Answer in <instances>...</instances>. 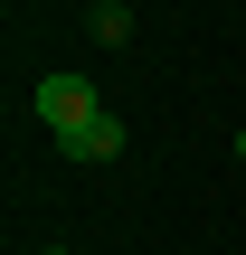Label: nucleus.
I'll list each match as a JSON object with an SVG mask.
<instances>
[{"mask_svg":"<svg viewBox=\"0 0 246 255\" xmlns=\"http://www.w3.org/2000/svg\"><path fill=\"white\" fill-rule=\"evenodd\" d=\"M123 142H133V132H123V114H114V104H104V114H95V123H85V132H66V142H57V151H66V161H123Z\"/></svg>","mask_w":246,"mask_h":255,"instance_id":"nucleus-2","label":"nucleus"},{"mask_svg":"<svg viewBox=\"0 0 246 255\" xmlns=\"http://www.w3.org/2000/svg\"><path fill=\"white\" fill-rule=\"evenodd\" d=\"M38 255H76V246H38Z\"/></svg>","mask_w":246,"mask_h":255,"instance_id":"nucleus-4","label":"nucleus"},{"mask_svg":"<svg viewBox=\"0 0 246 255\" xmlns=\"http://www.w3.org/2000/svg\"><path fill=\"white\" fill-rule=\"evenodd\" d=\"M104 104H95V76H38V123H47V142H66V132H85Z\"/></svg>","mask_w":246,"mask_h":255,"instance_id":"nucleus-1","label":"nucleus"},{"mask_svg":"<svg viewBox=\"0 0 246 255\" xmlns=\"http://www.w3.org/2000/svg\"><path fill=\"white\" fill-rule=\"evenodd\" d=\"M237 161H246V123H237Z\"/></svg>","mask_w":246,"mask_h":255,"instance_id":"nucleus-5","label":"nucleus"},{"mask_svg":"<svg viewBox=\"0 0 246 255\" xmlns=\"http://www.w3.org/2000/svg\"><path fill=\"white\" fill-rule=\"evenodd\" d=\"M85 28H95V47H133V0H95Z\"/></svg>","mask_w":246,"mask_h":255,"instance_id":"nucleus-3","label":"nucleus"}]
</instances>
